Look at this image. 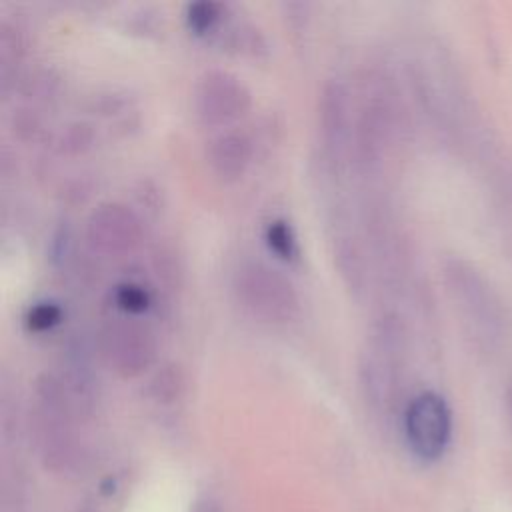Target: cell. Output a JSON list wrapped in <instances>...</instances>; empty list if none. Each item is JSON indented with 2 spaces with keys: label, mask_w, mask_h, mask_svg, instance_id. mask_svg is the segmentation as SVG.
Here are the masks:
<instances>
[{
  "label": "cell",
  "mask_w": 512,
  "mask_h": 512,
  "mask_svg": "<svg viewBox=\"0 0 512 512\" xmlns=\"http://www.w3.org/2000/svg\"><path fill=\"white\" fill-rule=\"evenodd\" d=\"M234 292L252 316L270 324H284L298 310V296L292 282L262 262H248L238 268Z\"/></svg>",
  "instance_id": "obj_1"
},
{
  "label": "cell",
  "mask_w": 512,
  "mask_h": 512,
  "mask_svg": "<svg viewBox=\"0 0 512 512\" xmlns=\"http://www.w3.org/2000/svg\"><path fill=\"white\" fill-rule=\"evenodd\" d=\"M404 430L412 452L420 460H438L450 442L452 430V418L444 398L434 392L418 394L406 408Z\"/></svg>",
  "instance_id": "obj_2"
},
{
  "label": "cell",
  "mask_w": 512,
  "mask_h": 512,
  "mask_svg": "<svg viewBox=\"0 0 512 512\" xmlns=\"http://www.w3.org/2000/svg\"><path fill=\"white\" fill-rule=\"evenodd\" d=\"M100 348L108 366L122 376L144 372L156 356V342L150 328L128 318H116L104 326Z\"/></svg>",
  "instance_id": "obj_3"
},
{
  "label": "cell",
  "mask_w": 512,
  "mask_h": 512,
  "mask_svg": "<svg viewBox=\"0 0 512 512\" xmlns=\"http://www.w3.org/2000/svg\"><path fill=\"white\" fill-rule=\"evenodd\" d=\"M250 92L244 82L224 70L206 72L194 90V110L206 126H226L246 114Z\"/></svg>",
  "instance_id": "obj_4"
},
{
  "label": "cell",
  "mask_w": 512,
  "mask_h": 512,
  "mask_svg": "<svg viewBox=\"0 0 512 512\" xmlns=\"http://www.w3.org/2000/svg\"><path fill=\"white\" fill-rule=\"evenodd\" d=\"M90 246L104 256H122L134 250L142 238L140 218L120 202L100 204L86 222Z\"/></svg>",
  "instance_id": "obj_5"
},
{
  "label": "cell",
  "mask_w": 512,
  "mask_h": 512,
  "mask_svg": "<svg viewBox=\"0 0 512 512\" xmlns=\"http://www.w3.org/2000/svg\"><path fill=\"white\" fill-rule=\"evenodd\" d=\"M208 164L220 178H236L240 176L252 158V146L246 134L238 130H228L218 134L210 140L208 150Z\"/></svg>",
  "instance_id": "obj_6"
},
{
  "label": "cell",
  "mask_w": 512,
  "mask_h": 512,
  "mask_svg": "<svg viewBox=\"0 0 512 512\" xmlns=\"http://www.w3.org/2000/svg\"><path fill=\"white\" fill-rule=\"evenodd\" d=\"M348 114H346V92L340 84L326 86L322 94V128L332 150H338L348 134Z\"/></svg>",
  "instance_id": "obj_7"
},
{
  "label": "cell",
  "mask_w": 512,
  "mask_h": 512,
  "mask_svg": "<svg viewBox=\"0 0 512 512\" xmlns=\"http://www.w3.org/2000/svg\"><path fill=\"white\" fill-rule=\"evenodd\" d=\"M266 240L270 250H274L280 258H294L298 254V246H296V238L292 228L284 222V220H276L268 226L266 230Z\"/></svg>",
  "instance_id": "obj_8"
},
{
  "label": "cell",
  "mask_w": 512,
  "mask_h": 512,
  "mask_svg": "<svg viewBox=\"0 0 512 512\" xmlns=\"http://www.w3.org/2000/svg\"><path fill=\"white\" fill-rule=\"evenodd\" d=\"M218 16H220V6L214 2H194L188 6V12H186L190 28H194L198 34L210 30L218 20Z\"/></svg>",
  "instance_id": "obj_9"
},
{
  "label": "cell",
  "mask_w": 512,
  "mask_h": 512,
  "mask_svg": "<svg viewBox=\"0 0 512 512\" xmlns=\"http://www.w3.org/2000/svg\"><path fill=\"white\" fill-rule=\"evenodd\" d=\"M116 302L126 312H142L148 306V294L136 284H122L116 290Z\"/></svg>",
  "instance_id": "obj_10"
},
{
  "label": "cell",
  "mask_w": 512,
  "mask_h": 512,
  "mask_svg": "<svg viewBox=\"0 0 512 512\" xmlns=\"http://www.w3.org/2000/svg\"><path fill=\"white\" fill-rule=\"evenodd\" d=\"M60 318V310L50 304V302H42L38 306H34L28 314V326L32 330H46L50 328L52 324H56Z\"/></svg>",
  "instance_id": "obj_11"
},
{
  "label": "cell",
  "mask_w": 512,
  "mask_h": 512,
  "mask_svg": "<svg viewBox=\"0 0 512 512\" xmlns=\"http://www.w3.org/2000/svg\"><path fill=\"white\" fill-rule=\"evenodd\" d=\"M192 512H224V508L218 502H214L212 498H202L194 504Z\"/></svg>",
  "instance_id": "obj_12"
}]
</instances>
